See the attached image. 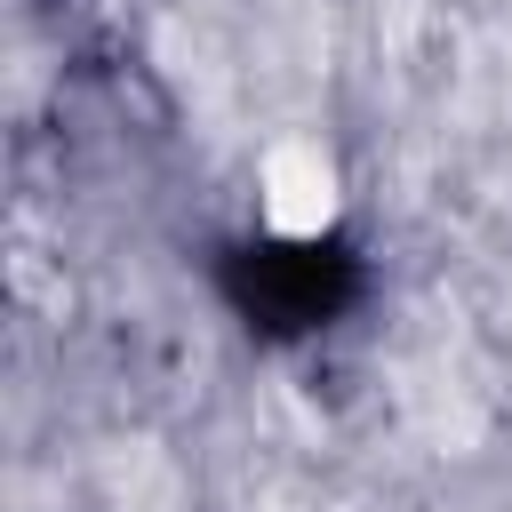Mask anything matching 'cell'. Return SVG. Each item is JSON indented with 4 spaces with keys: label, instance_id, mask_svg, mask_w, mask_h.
Listing matches in <instances>:
<instances>
[{
    "label": "cell",
    "instance_id": "1",
    "mask_svg": "<svg viewBox=\"0 0 512 512\" xmlns=\"http://www.w3.org/2000/svg\"><path fill=\"white\" fill-rule=\"evenodd\" d=\"M256 216L272 240H320L344 216V168L320 136H272L256 160Z\"/></svg>",
    "mask_w": 512,
    "mask_h": 512
}]
</instances>
